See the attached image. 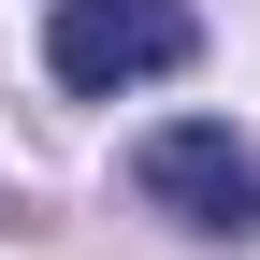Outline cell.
<instances>
[{
  "label": "cell",
  "instance_id": "obj_1",
  "mask_svg": "<svg viewBox=\"0 0 260 260\" xmlns=\"http://www.w3.org/2000/svg\"><path fill=\"white\" fill-rule=\"evenodd\" d=\"M188 58H203V15H188V0H58V29H44V73L87 87V102L159 87V73H188Z\"/></svg>",
  "mask_w": 260,
  "mask_h": 260
},
{
  "label": "cell",
  "instance_id": "obj_2",
  "mask_svg": "<svg viewBox=\"0 0 260 260\" xmlns=\"http://www.w3.org/2000/svg\"><path fill=\"white\" fill-rule=\"evenodd\" d=\"M130 188H145L174 232H203V246H246V232H260V159H246L217 116H174V130H145Z\"/></svg>",
  "mask_w": 260,
  "mask_h": 260
}]
</instances>
